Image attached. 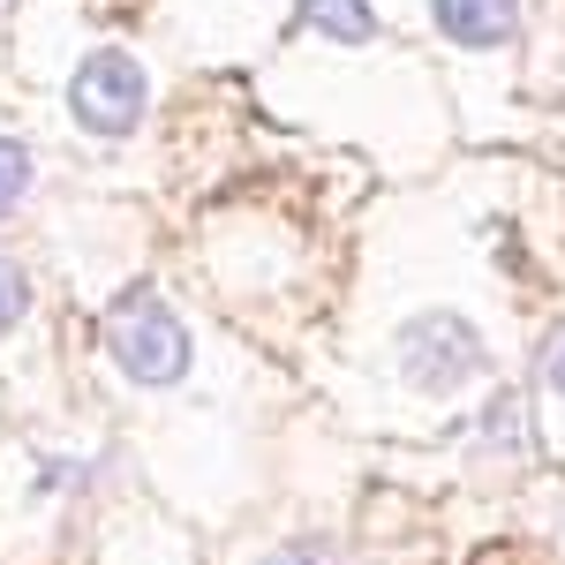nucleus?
Listing matches in <instances>:
<instances>
[{"label": "nucleus", "instance_id": "423d86ee", "mask_svg": "<svg viewBox=\"0 0 565 565\" xmlns=\"http://www.w3.org/2000/svg\"><path fill=\"white\" fill-rule=\"evenodd\" d=\"M23 189H31V151L15 136H0V218L23 204Z\"/></svg>", "mask_w": 565, "mask_h": 565}, {"label": "nucleus", "instance_id": "f257e3e1", "mask_svg": "<svg viewBox=\"0 0 565 565\" xmlns=\"http://www.w3.org/2000/svg\"><path fill=\"white\" fill-rule=\"evenodd\" d=\"M482 370H490V348H482V332L468 324V317L423 309V317L399 324V377H407V385L460 392V385H476Z\"/></svg>", "mask_w": 565, "mask_h": 565}, {"label": "nucleus", "instance_id": "20e7f679", "mask_svg": "<svg viewBox=\"0 0 565 565\" xmlns=\"http://www.w3.org/2000/svg\"><path fill=\"white\" fill-rule=\"evenodd\" d=\"M430 15L452 45H505L513 23H521L513 0H430Z\"/></svg>", "mask_w": 565, "mask_h": 565}, {"label": "nucleus", "instance_id": "7ed1b4c3", "mask_svg": "<svg viewBox=\"0 0 565 565\" xmlns=\"http://www.w3.org/2000/svg\"><path fill=\"white\" fill-rule=\"evenodd\" d=\"M143 98H151L143 68H136L121 45H98L84 68H76V84H68V114L98 136H129L143 121Z\"/></svg>", "mask_w": 565, "mask_h": 565}, {"label": "nucleus", "instance_id": "6e6552de", "mask_svg": "<svg viewBox=\"0 0 565 565\" xmlns=\"http://www.w3.org/2000/svg\"><path fill=\"white\" fill-rule=\"evenodd\" d=\"M264 565H332V558H324L317 543H287V551H271Z\"/></svg>", "mask_w": 565, "mask_h": 565}, {"label": "nucleus", "instance_id": "1a4fd4ad", "mask_svg": "<svg viewBox=\"0 0 565 565\" xmlns=\"http://www.w3.org/2000/svg\"><path fill=\"white\" fill-rule=\"evenodd\" d=\"M551 385L565 392V340H558V348H551Z\"/></svg>", "mask_w": 565, "mask_h": 565}, {"label": "nucleus", "instance_id": "39448f33", "mask_svg": "<svg viewBox=\"0 0 565 565\" xmlns=\"http://www.w3.org/2000/svg\"><path fill=\"white\" fill-rule=\"evenodd\" d=\"M302 15H309V23H317V31H332V39H340V45H362V39H370V31H377L362 0H302Z\"/></svg>", "mask_w": 565, "mask_h": 565}, {"label": "nucleus", "instance_id": "0eeeda50", "mask_svg": "<svg viewBox=\"0 0 565 565\" xmlns=\"http://www.w3.org/2000/svg\"><path fill=\"white\" fill-rule=\"evenodd\" d=\"M23 309H31V279H23V264L0 257V332H8V324H15Z\"/></svg>", "mask_w": 565, "mask_h": 565}, {"label": "nucleus", "instance_id": "f03ea898", "mask_svg": "<svg viewBox=\"0 0 565 565\" xmlns=\"http://www.w3.org/2000/svg\"><path fill=\"white\" fill-rule=\"evenodd\" d=\"M106 348L129 370L136 385H181L189 377V332L159 295H129V302L106 317Z\"/></svg>", "mask_w": 565, "mask_h": 565}]
</instances>
